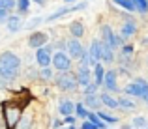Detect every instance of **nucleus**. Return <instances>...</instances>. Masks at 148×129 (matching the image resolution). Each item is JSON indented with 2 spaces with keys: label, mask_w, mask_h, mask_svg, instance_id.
Returning a JSON list of instances; mask_svg holds the SVG:
<instances>
[{
  "label": "nucleus",
  "mask_w": 148,
  "mask_h": 129,
  "mask_svg": "<svg viewBox=\"0 0 148 129\" xmlns=\"http://www.w3.org/2000/svg\"><path fill=\"white\" fill-rule=\"evenodd\" d=\"M96 90H98V84L90 83L88 86H84V96H92V94H96Z\"/></svg>",
  "instance_id": "32"
},
{
  "label": "nucleus",
  "mask_w": 148,
  "mask_h": 129,
  "mask_svg": "<svg viewBox=\"0 0 148 129\" xmlns=\"http://www.w3.org/2000/svg\"><path fill=\"white\" fill-rule=\"evenodd\" d=\"M83 129H99V127L94 126L92 122H84V124H83Z\"/></svg>",
  "instance_id": "36"
},
{
  "label": "nucleus",
  "mask_w": 148,
  "mask_h": 129,
  "mask_svg": "<svg viewBox=\"0 0 148 129\" xmlns=\"http://www.w3.org/2000/svg\"><path fill=\"white\" fill-rule=\"evenodd\" d=\"M40 79L41 81H51V79H53V71H51V68H41L40 69Z\"/></svg>",
  "instance_id": "28"
},
{
  "label": "nucleus",
  "mask_w": 148,
  "mask_h": 129,
  "mask_svg": "<svg viewBox=\"0 0 148 129\" xmlns=\"http://www.w3.org/2000/svg\"><path fill=\"white\" fill-rule=\"evenodd\" d=\"M47 41H49L47 32H32L28 36V45L32 47V49H41V47H45Z\"/></svg>",
  "instance_id": "10"
},
{
  "label": "nucleus",
  "mask_w": 148,
  "mask_h": 129,
  "mask_svg": "<svg viewBox=\"0 0 148 129\" xmlns=\"http://www.w3.org/2000/svg\"><path fill=\"white\" fill-rule=\"evenodd\" d=\"M54 84H56L60 90H64V92H71V90L77 88L79 81H77V75L66 71V73H58V75L54 77Z\"/></svg>",
  "instance_id": "2"
},
{
  "label": "nucleus",
  "mask_w": 148,
  "mask_h": 129,
  "mask_svg": "<svg viewBox=\"0 0 148 129\" xmlns=\"http://www.w3.org/2000/svg\"><path fill=\"white\" fill-rule=\"evenodd\" d=\"M101 60L107 62V64H111L114 60V49L111 45H107L105 41H103V47H101Z\"/></svg>",
  "instance_id": "18"
},
{
  "label": "nucleus",
  "mask_w": 148,
  "mask_h": 129,
  "mask_svg": "<svg viewBox=\"0 0 148 129\" xmlns=\"http://www.w3.org/2000/svg\"><path fill=\"white\" fill-rule=\"evenodd\" d=\"M145 129H148V127H145Z\"/></svg>",
  "instance_id": "43"
},
{
  "label": "nucleus",
  "mask_w": 148,
  "mask_h": 129,
  "mask_svg": "<svg viewBox=\"0 0 148 129\" xmlns=\"http://www.w3.org/2000/svg\"><path fill=\"white\" fill-rule=\"evenodd\" d=\"M143 43H145V45H148V38H146V40H145V41H143Z\"/></svg>",
  "instance_id": "41"
},
{
  "label": "nucleus",
  "mask_w": 148,
  "mask_h": 129,
  "mask_svg": "<svg viewBox=\"0 0 148 129\" xmlns=\"http://www.w3.org/2000/svg\"><path fill=\"white\" fill-rule=\"evenodd\" d=\"M34 2H38V4H43V2H45V0H34Z\"/></svg>",
  "instance_id": "39"
},
{
  "label": "nucleus",
  "mask_w": 148,
  "mask_h": 129,
  "mask_svg": "<svg viewBox=\"0 0 148 129\" xmlns=\"http://www.w3.org/2000/svg\"><path fill=\"white\" fill-rule=\"evenodd\" d=\"M69 34H71L75 40H79V38L84 36V26L81 21H73L71 25H69Z\"/></svg>",
  "instance_id": "17"
},
{
  "label": "nucleus",
  "mask_w": 148,
  "mask_h": 129,
  "mask_svg": "<svg viewBox=\"0 0 148 129\" xmlns=\"http://www.w3.org/2000/svg\"><path fill=\"white\" fill-rule=\"evenodd\" d=\"M99 99H101V105H105V107L118 109V99H114V97L109 96V94H99Z\"/></svg>",
  "instance_id": "19"
},
{
  "label": "nucleus",
  "mask_w": 148,
  "mask_h": 129,
  "mask_svg": "<svg viewBox=\"0 0 148 129\" xmlns=\"http://www.w3.org/2000/svg\"><path fill=\"white\" fill-rule=\"evenodd\" d=\"M4 122L6 127L13 129L19 126V109L17 107H4Z\"/></svg>",
  "instance_id": "9"
},
{
  "label": "nucleus",
  "mask_w": 148,
  "mask_h": 129,
  "mask_svg": "<svg viewBox=\"0 0 148 129\" xmlns=\"http://www.w3.org/2000/svg\"><path fill=\"white\" fill-rule=\"evenodd\" d=\"M19 68H21V58L17 56L11 51H4L0 54V71L4 73L8 81H13L19 73Z\"/></svg>",
  "instance_id": "1"
},
{
  "label": "nucleus",
  "mask_w": 148,
  "mask_h": 129,
  "mask_svg": "<svg viewBox=\"0 0 148 129\" xmlns=\"http://www.w3.org/2000/svg\"><path fill=\"white\" fill-rule=\"evenodd\" d=\"M122 54L124 56H131V54H133V47L131 45H124L122 47Z\"/></svg>",
  "instance_id": "33"
},
{
  "label": "nucleus",
  "mask_w": 148,
  "mask_h": 129,
  "mask_svg": "<svg viewBox=\"0 0 148 129\" xmlns=\"http://www.w3.org/2000/svg\"><path fill=\"white\" fill-rule=\"evenodd\" d=\"M103 79H105V69H103L101 64H98L94 68V83L98 86H101V84H103Z\"/></svg>",
  "instance_id": "21"
},
{
  "label": "nucleus",
  "mask_w": 148,
  "mask_h": 129,
  "mask_svg": "<svg viewBox=\"0 0 148 129\" xmlns=\"http://www.w3.org/2000/svg\"><path fill=\"white\" fill-rule=\"evenodd\" d=\"M118 107L120 109H127V111H131V109H135V103L131 99H127V97H120L118 99Z\"/></svg>",
  "instance_id": "25"
},
{
  "label": "nucleus",
  "mask_w": 148,
  "mask_h": 129,
  "mask_svg": "<svg viewBox=\"0 0 148 129\" xmlns=\"http://www.w3.org/2000/svg\"><path fill=\"white\" fill-rule=\"evenodd\" d=\"M58 112H60V116H71L73 112H75V103L73 101H69V99H64V101H60V105H58Z\"/></svg>",
  "instance_id": "13"
},
{
  "label": "nucleus",
  "mask_w": 148,
  "mask_h": 129,
  "mask_svg": "<svg viewBox=\"0 0 148 129\" xmlns=\"http://www.w3.org/2000/svg\"><path fill=\"white\" fill-rule=\"evenodd\" d=\"M101 47H103V41H101V40H92L88 53H90V56L94 58L96 62H99V60H101Z\"/></svg>",
  "instance_id": "14"
},
{
  "label": "nucleus",
  "mask_w": 148,
  "mask_h": 129,
  "mask_svg": "<svg viewBox=\"0 0 148 129\" xmlns=\"http://www.w3.org/2000/svg\"><path fill=\"white\" fill-rule=\"evenodd\" d=\"M101 41H105L107 45H111L112 49H116V47L120 45V38H118V34H114L112 32V28L109 25H103L101 26Z\"/></svg>",
  "instance_id": "6"
},
{
  "label": "nucleus",
  "mask_w": 148,
  "mask_h": 129,
  "mask_svg": "<svg viewBox=\"0 0 148 129\" xmlns=\"http://www.w3.org/2000/svg\"><path fill=\"white\" fill-rule=\"evenodd\" d=\"M75 114L79 116V118H88V114H90V112L86 111L84 103H75Z\"/></svg>",
  "instance_id": "23"
},
{
  "label": "nucleus",
  "mask_w": 148,
  "mask_h": 129,
  "mask_svg": "<svg viewBox=\"0 0 148 129\" xmlns=\"http://www.w3.org/2000/svg\"><path fill=\"white\" fill-rule=\"evenodd\" d=\"M133 4H135V10L141 11V13L148 11V0H133Z\"/></svg>",
  "instance_id": "27"
},
{
  "label": "nucleus",
  "mask_w": 148,
  "mask_h": 129,
  "mask_svg": "<svg viewBox=\"0 0 148 129\" xmlns=\"http://www.w3.org/2000/svg\"><path fill=\"white\" fill-rule=\"evenodd\" d=\"M64 2H66V4H69V2H75V0H64Z\"/></svg>",
  "instance_id": "40"
},
{
  "label": "nucleus",
  "mask_w": 148,
  "mask_h": 129,
  "mask_svg": "<svg viewBox=\"0 0 148 129\" xmlns=\"http://www.w3.org/2000/svg\"><path fill=\"white\" fill-rule=\"evenodd\" d=\"M8 30L10 32H19V30L23 28V19L21 15H10V19H8Z\"/></svg>",
  "instance_id": "16"
},
{
  "label": "nucleus",
  "mask_w": 148,
  "mask_h": 129,
  "mask_svg": "<svg viewBox=\"0 0 148 129\" xmlns=\"http://www.w3.org/2000/svg\"><path fill=\"white\" fill-rule=\"evenodd\" d=\"M98 116H99V120H101L103 124H116V122H118V118H114V116L107 114V112H103V111H99Z\"/></svg>",
  "instance_id": "24"
},
{
  "label": "nucleus",
  "mask_w": 148,
  "mask_h": 129,
  "mask_svg": "<svg viewBox=\"0 0 148 129\" xmlns=\"http://www.w3.org/2000/svg\"><path fill=\"white\" fill-rule=\"evenodd\" d=\"M116 77H118V73H116L114 69H109V71H105L103 86H105L107 90H111V92H116V90H118V84H116Z\"/></svg>",
  "instance_id": "12"
},
{
  "label": "nucleus",
  "mask_w": 148,
  "mask_h": 129,
  "mask_svg": "<svg viewBox=\"0 0 148 129\" xmlns=\"http://www.w3.org/2000/svg\"><path fill=\"white\" fill-rule=\"evenodd\" d=\"M118 6H122L124 10H127V11H137L135 10V4H133V0H114Z\"/></svg>",
  "instance_id": "26"
},
{
  "label": "nucleus",
  "mask_w": 148,
  "mask_h": 129,
  "mask_svg": "<svg viewBox=\"0 0 148 129\" xmlns=\"http://www.w3.org/2000/svg\"><path fill=\"white\" fill-rule=\"evenodd\" d=\"M99 105H101L99 94H92V96H84V107H90V109H98Z\"/></svg>",
  "instance_id": "20"
},
{
  "label": "nucleus",
  "mask_w": 148,
  "mask_h": 129,
  "mask_svg": "<svg viewBox=\"0 0 148 129\" xmlns=\"http://www.w3.org/2000/svg\"><path fill=\"white\" fill-rule=\"evenodd\" d=\"M8 83H10V81H8L6 77H4V73L0 71V90H2V88H6V86H8Z\"/></svg>",
  "instance_id": "35"
},
{
  "label": "nucleus",
  "mask_w": 148,
  "mask_h": 129,
  "mask_svg": "<svg viewBox=\"0 0 148 129\" xmlns=\"http://www.w3.org/2000/svg\"><path fill=\"white\" fill-rule=\"evenodd\" d=\"M17 129H32V120L30 118H23L21 122H19Z\"/></svg>",
  "instance_id": "31"
},
{
  "label": "nucleus",
  "mask_w": 148,
  "mask_h": 129,
  "mask_svg": "<svg viewBox=\"0 0 148 129\" xmlns=\"http://www.w3.org/2000/svg\"><path fill=\"white\" fill-rule=\"evenodd\" d=\"M77 81H79L81 86H88L90 84V69L88 68H83V66H79V69H77Z\"/></svg>",
  "instance_id": "15"
},
{
  "label": "nucleus",
  "mask_w": 148,
  "mask_h": 129,
  "mask_svg": "<svg viewBox=\"0 0 148 129\" xmlns=\"http://www.w3.org/2000/svg\"><path fill=\"white\" fill-rule=\"evenodd\" d=\"M60 126H64V122H62V120H54V122H53V127L54 129H58Z\"/></svg>",
  "instance_id": "38"
},
{
  "label": "nucleus",
  "mask_w": 148,
  "mask_h": 129,
  "mask_svg": "<svg viewBox=\"0 0 148 129\" xmlns=\"http://www.w3.org/2000/svg\"><path fill=\"white\" fill-rule=\"evenodd\" d=\"M28 6H30V0H17V8H19L21 13L28 11Z\"/></svg>",
  "instance_id": "30"
},
{
  "label": "nucleus",
  "mask_w": 148,
  "mask_h": 129,
  "mask_svg": "<svg viewBox=\"0 0 148 129\" xmlns=\"http://www.w3.org/2000/svg\"><path fill=\"white\" fill-rule=\"evenodd\" d=\"M66 51H68L69 58H75V60H81V58H83V54L86 53V51H84V47L81 45V41L75 40V38H71V40L66 41Z\"/></svg>",
  "instance_id": "5"
},
{
  "label": "nucleus",
  "mask_w": 148,
  "mask_h": 129,
  "mask_svg": "<svg viewBox=\"0 0 148 129\" xmlns=\"http://www.w3.org/2000/svg\"><path fill=\"white\" fill-rule=\"evenodd\" d=\"M124 92H126L127 96L145 97L146 94H148V83H146L145 79H135V81H131V83L124 88Z\"/></svg>",
  "instance_id": "3"
},
{
  "label": "nucleus",
  "mask_w": 148,
  "mask_h": 129,
  "mask_svg": "<svg viewBox=\"0 0 148 129\" xmlns=\"http://www.w3.org/2000/svg\"><path fill=\"white\" fill-rule=\"evenodd\" d=\"M36 62L40 68H51L53 66V54H51V47H41L36 51Z\"/></svg>",
  "instance_id": "8"
},
{
  "label": "nucleus",
  "mask_w": 148,
  "mask_h": 129,
  "mask_svg": "<svg viewBox=\"0 0 148 129\" xmlns=\"http://www.w3.org/2000/svg\"><path fill=\"white\" fill-rule=\"evenodd\" d=\"M64 124H68V126H71V124H75V118H73V116H66Z\"/></svg>",
  "instance_id": "37"
},
{
  "label": "nucleus",
  "mask_w": 148,
  "mask_h": 129,
  "mask_svg": "<svg viewBox=\"0 0 148 129\" xmlns=\"http://www.w3.org/2000/svg\"><path fill=\"white\" fill-rule=\"evenodd\" d=\"M8 19H10L8 10H2V8H0V23H8Z\"/></svg>",
  "instance_id": "34"
},
{
  "label": "nucleus",
  "mask_w": 148,
  "mask_h": 129,
  "mask_svg": "<svg viewBox=\"0 0 148 129\" xmlns=\"http://www.w3.org/2000/svg\"><path fill=\"white\" fill-rule=\"evenodd\" d=\"M53 68L56 69L58 73H66L71 69V58H69L68 53H62V51H58V53L53 54Z\"/></svg>",
  "instance_id": "4"
},
{
  "label": "nucleus",
  "mask_w": 148,
  "mask_h": 129,
  "mask_svg": "<svg viewBox=\"0 0 148 129\" xmlns=\"http://www.w3.org/2000/svg\"><path fill=\"white\" fill-rule=\"evenodd\" d=\"M131 127H135V129H145V127H148V120L145 118V116H135L133 122H131Z\"/></svg>",
  "instance_id": "22"
},
{
  "label": "nucleus",
  "mask_w": 148,
  "mask_h": 129,
  "mask_svg": "<svg viewBox=\"0 0 148 129\" xmlns=\"http://www.w3.org/2000/svg\"><path fill=\"white\" fill-rule=\"evenodd\" d=\"M43 21H45L43 17H34L32 21H28V23H26V28H28V30H30V28H36V26H38V25H41Z\"/></svg>",
  "instance_id": "29"
},
{
  "label": "nucleus",
  "mask_w": 148,
  "mask_h": 129,
  "mask_svg": "<svg viewBox=\"0 0 148 129\" xmlns=\"http://www.w3.org/2000/svg\"><path fill=\"white\" fill-rule=\"evenodd\" d=\"M88 6V2H81V4H75V6H64V8H60V10H56L54 13H51L45 21H56L58 17H64V15H68V13H71V11H79V10H84V8Z\"/></svg>",
  "instance_id": "7"
},
{
  "label": "nucleus",
  "mask_w": 148,
  "mask_h": 129,
  "mask_svg": "<svg viewBox=\"0 0 148 129\" xmlns=\"http://www.w3.org/2000/svg\"><path fill=\"white\" fill-rule=\"evenodd\" d=\"M66 129H75V127H66Z\"/></svg>",
  "instance_id": "42"
},
{
  "label": "nucleus",
  "mask_w": 148,
  "mask_h": 129,
  "mask_svg": "<svg viewBox=\"0 0 148 129\" xmlns=\"http://www.w3.org/2000/svg\"><path fill=\"white\" fill-rule=\"evenodd\" d=\"M135 32H137V25H135L131 19H126V23L120 26V34H118L120 41H124V40H127V38L135 36Z\"/></svg>",
  "instance_id": "11"
}]
</instances>
